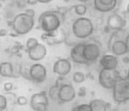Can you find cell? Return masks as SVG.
Instances as JSON below:
<instances>
[{
    "instance_id": "cell-5",
    "label": "cell",
    "mask_w": 129,
    "mask_h": 111,
    "mask_svg": "<svg viewBox=\"0 0 129 111\" xmlns=\"http://www.w3.org/2000/svg\"><path fill=\"white\" fill-rule=\"evenodd\" d=\"M120 77V74L117 69L115 70L101 69L99 74V83L103 88L112 90Z\"/></svg>"
},
{
    "instance_id": "cell-11",
    "label": "cell",
    "mask_w": 129,
    "mask_h": 111,
    "mask_svg": "<svg viewBox=\"0 0 129 111\" xmlns=\"http://www.w3.org/2000/svg\"><path fill=\"white\" fill-rule=\"evenodd\" d=\"M71 68V63L68 59H59L54 63L53 72L61 77H64L70 74Z\"/></svg>"
},
{
    "instance_id": "cell-34",
    "label": "cell",
    "mask_w": 129,
    "mask_h": 111,
    "mask_svg": "<svg viewBox=\"0 0 129 111\" xmlns=\"http://www.w3.org/2000/svg\"><path fill=\"white\" fill-rule=\"evenodd\" d=\"M80 2H82V3H86V2H88L89 0H79Z\"/></svg>"
},
{
    "instance_id": "cell-14",
    "label": "cell",
    "mask_w": 129,
    "mask_h": 111,
    "mask_svg": "<svg viewBox=\"0 0 129 111\" xmlns=\"http://www.w3.org/2000/svg\"><path fill=\"white\" fill-rule=\"evenodd\" d=\"M118 0H94L93 6L99 12H109L116 8Z\"/></svg>"
},
{
    "instance_id": "cell-21",
    "label": "cell",
    "mask_w": 129,
    "mask_h": 111,
    "mask_svg": "<svg viewBox=\"0 0 129 111\" xmlns=\"http://www.w3.org/2000/svg\"><path fill=\"white\" fill-rule=\"evenodd\" d=\"M74 11H75V13L77 15L83 16L87 12V6L83 4H79V5H77L74 7Z\"/></svg>"
},
{
    "instance_id": "cell-8",
    "label": "cell",
    "mask_w": 129,
    "mask_h": 111,
    "mask_svg": "<svg viewBox=\"0 0 129 111\" xmlns=\"http://www.w3.org/2000/svg\"><path fill=\"white\" fill-rule=\"evenodd\" d=\"M47 68L42 64L36 63L29 69V79L35 83H42L47 79Z\"/></svg>"
},
{
    "instance_id": "cell-32",
    "label": "cell",
    "mask_w": 129,
    "mask_h": 111,
    "mask_svg": "<svg viewBox=\"0 0 129 111\" xmlns=\"http://www.w3.org/2000/svg\"><path fill=\"white\" fill-rule=\"evenodd\" d=\"M125 41H126V45H127V46H128V48H129V33L126 34V38H125Z\"/></svg>"
},
{
    "instance_id": "cell-17",
    "label": "cell",
    "mask_w": 129,
    "mask_h": 111,
    "mask_svg": "<svg viewBox=\"0 0 129 111\" xmlns=\"http://www.w3.org/2000/svg\"><path fill=\"white\" fill-rule=\"evenodd\" d=\"M109 49L112 53L115 56H123L129 52V48L126 45L125 39H119L112 42L109 45Z\"/></svg>"
},
{
    "instance_id": "cell-9",
    "label": "cell",
    "mask_w": 129,
    "mask_h": 111,
    "mask_svg": "<svg viewBox=\"0 0 129 111\" xmlns=\"http://www.w3.org/2000/svg\"><path fill=\"white\" fill-rule=\"evenodd\" d=\"M77 92L71 84L62 83L60 86L59 90V101L61 103H67L72 101L76 98Z\"/></svg>"
},
{
    "instance_id": "cell-31",
    "label": "cell",
    "mask_w": 129,
    "mask_h": 111,
    "mask_svg": "<svg viewBox=\"0 0 129 111\" xmlns=\"http://www.w3.org/2000/svg\"><path fill=\"white\" fill-rule=\"evenodd\" d=\"M38 3H41V4H48L49 2L53 1V0H37Z\"/></svg>"
},
{
    "instance_id": "cell-29",
    "label": "cell",
    "mask_w": 129,
    "mask_h": 111,
    "mask_svg": "<svg viewBox=\"0 0 129 111\" xmlns=\"http://www.w3.org/2000/svg\"><path fill=\"white\" fill-rule=\"evenodd\" d=\"M26 3L28 4V5H36V4L38 3V1H37V0H27Z\"/></svg>"
},
{
    "instance_id": "cell-15",
    "label": "cell",
    "mask_w": 129,
    "mask_h": 111,
    "mask_svg": "<svg viewBox=\"0 0 129 111\" xmlns=\"http://www.w3.org/2000/svg\"><path fill=\"white\" fill-rule=\"evenodd\" d=\"M119 61L117 56L113 54H104L99 59V65L102 69L106 70H115L118 67Z\"/></svg>"
},
{
    "instance_id": "cell-22",
    "label": "cell",
    "mask_w": 129,
    "mask_h": 111,
    "mask_svg": "<svg viewBox=\"0 0 129 111\" xmlns=\"http://www.w3.org/2000/svg\"><path fill=\"white\" fill-rule=\"evenodd\" d=\"M72 79H73L74 82L79 84V83H83V81H85V75H84L83 73L80 72V71H77V72L74 73Z\"/></svg>"
},
{
    "instance_id": "cell-12",
    "label": "cell",
    "mask_w": 129,
    "mask_h": 111,
    "mask_svg": "<svg viewBox=\"0 0 129 111\" xmlns=\"http://www.w3.org/2000/svg\"><path fill=\"white\" fill-rule=\"evenodd\" d=\"M85 43H77L74 45L70 50V59L72 61L77 64L87 65L89 64L88 61L85 60L83 56V48Z\"/></svg>"
},
{
    "instance_id": "cell-19",
    "label": "cell",
    "mask_w": 129,
    "mask_h": 111,
    "mask_svg": "<svg viewBox=\"0 0 129 111\" xmlns=\"http://www.w3.org/2000/svg\"><path fill=\"white\" fill-rule=\"evenodd\" d=\"M0 75L3 77L13 76V67L10 62H2L0 64Z\"/></svg>"
},
{
    "instance_id": "cell-30",
    "label": "cell",
    "mask_w": 129,
    "mask_h": 111,
    "mask_svg": "<svg viewBox=\"0 0 129 111\" xmlns=\"http://www.w3.org/2000/svg\"><path fill=\"white\" fill-rule=\"evenodd\" d=\"M7 34V31L5 30V29H1L0 30V36L1 37H3V36H5Z\"/></svg>"
},
{
    "instance_id": "cell-7",
    "label": "cell",
    "mask_w": 129,
    "mask_h": 111,
    "mask_svg": "<svg viewBox=\"0 0 129 111\" xmlns=\"http://www.w3.org/2000/svg\"><path fill=\"white\" fill-rule=\"evenodd\" d=\"M101 49L99 44L95 42L85 43L84 48H83V56L88 63L96 62L100 58Z\"/></svg>"
},
{
    "instance_id": "cell-37",
    "label": "cell",
    "mask_w": 129,
    "mask_h": 111,
    "mask_svg": "<svg viewBox=\"0 0 129 111\" xmlns=\"http://www.w3.org/2000/svg\"><path fill=\"white\" fill-rule=\"evenodd\" d=\"M49 111H52V110H49Z\"/></svg>"
},
{
    "instance_id": "cell-35",
    "label": "cell",
    "mask_w": 129,
    "mask_h": 111,
    "mask_svg": "<svg viewBox=\"0 0 129 111\" xmlns=\"http://www.w3.org/2000/svg\"><path fill=\"white\" fill-rule=\"evenodd\" d=\"M125 77L126 78V79H128L129 80V71H128V73H127V74H126V76H125Z\"/></svg>"
},
{
    "instance_id": "cell-6",
    "label": "cell",
    "mask_w": 129,
    "mask_h": 111,
    "mask_svg": "<svg viewBox=\"0 0 129 111\" xmlns=\"http://www.w3.org/2000/svg\"><path fill=\"white\" fill-rule=\"evenodd\" d=\"M48 97L46 92L34 94L31 96L30 105L34 111H48Z\"/></svg>"
},
{
    "instance_id": "cell-3",
    "label": "cell",
    "mask_w": 129,
    "mask_h": 111,
    "mask_svg": "<svg viewBox=\"0 0 129 111\" xmlns=\"http://www.w3.org/2000/svg\"><path fill=\"white\" fill-rule=\"evenodd\" d=\"M12 30L18 35H24L26 34L34 28V18L28 16L26 13H19L12 20Z\"/></svg>"
},
{
    "instance_id": "cell-13",
    "label": "cell",
    "mask_w": 129,
    "mask_h": 111,
    "mask_svg": "<svg viewBox=\"0 0 129 111\" xmlns=\"http://www.w3.org/2000/svg\"><path fill=\"white\" fill-rule=\"evenodd\" d=\"M42 39H44L49 45L61 44L66 40V34L62 29H59L51 33H44L42 35Z\"/></svg>"
},
{
    "instance_id": "cell-27",
    "label": "cell",
    "mask_w": 129,
    "mask_h": 111,
    "mask_svg": "<svg viewBox=\"0 0 129 111\" xmlns=\"http://www.w3.org/2000/svg\"><path fill=\"white\" fill-rule=\"evenodd\" d=\"M25 13H26L27 15L32 18H34V15H35V12H34V11L33 10V9H26V10L25 11Z\"/></svg>"
},
{
    "instance_id": "cell-33",
    "label": "cell",
    "mask_w": 129,
    "mask_h": 111,
    "mask_svg": "<svg viewBox=\"0 0 129 111\" xmlns=\"http://www.w3.org/2000/svg\"><path fill=\"white\" fill-rule=\"evenodd\" d=\"M126 12H127V13L129 14V4L127 5H126Z\"/></svg>"
},
{
    "instance_id": "cell-36",
    "label": "cell",
    "mask_w": 129,
    "mask_h": 111,
    "mask_svg": "<svg viewBox=\"0 0 129 111\" xmlns=\"http://www.w3.org/2000/svg\"><path fill=\"white\" fill-rule=\"evenodd\" d=\"M3 111H8V109H7V108H6V109H5V110H3Z\"/></svg>"
},
{
    "instance_id": "cell-23",
    "label": "cell",
    "mask_w": 129,
    "mask_h": 111,
    "mask_svg": "<svg viewBox=\"0 0 129 111\" xmlns=\"http://www.w3.org/2000/svg\"><path fill=\"white\" fill-rule=\"evenodd\" d=\"M71 111H91V108L89 103H83L74 107Z\"/></svg>"
},
{
    "instance_id": "cell-18",
    "label": "cell",
    "mask_w": 129,
    "mask_h": 111,
    "mask_svg": "<svg viewBox=\"0 0 129 111\" xmlns=\"http://www.w3.org/2000/svg\"><path fill=\"white\" fill-rule=\"evenodd\" d=\"M91 111H112L110 104L100 99H93L89 102Z\"/></svg>"
},
{
    "instance_id": "cell-10",
    "label": "cell",
    "mask_w": 129,
    "mask_h": 111,
    "mask_svg": "<svg viewBox=\"0 0 129 111\" xmlns=\"http://www.w3.org/2000/svg\"><path fill=\"white\" fill-rule=\"evenodd\" d=\"M126 25V21L121 15L118 13H112L108 16L106 20V26L114 32L123 30Z\"/></svg>"
},
{
    "instance_id": "cell-1",
    "label": "cell",
    "mask_w": 129,
    "mask_h": 111,
    "mask_svg": "<svg viewBox=\"0 0 129 111\" xmlns=\"http://www.w3.org/2000/svg\"><path fill=\"white\" fill-rule=\"evenodd\" d=\"M63 14L58 11H49L41 14L38 22L45 33H51L59 30L63 22Z\"/></svg>"
},
{
    "instance_id": "cell-26",
    "label": "cell",
    "mask_w": 129,
    "mask_h": 111,
    "mask_svg": "<svg viewBox=\"0 0 129 111\" xmlns=\"http://www.w3.org/2000/svg\"><path fill=\"white\" fill-rule=\"evenodd\" d=\"M13 88V84L12 82H5L4 84V89H5L6 92H10V91L12 90Z\"/></svg>"
},
{
    "instance_id": "cell-16",
    "label": "cell",
    "mask_w": 129,
    "mask_h": 111,
    "mask_svg": "<svg viewBox=\"0 0 129 111\" xmlns=\"http://www.w3.org/2000/svg\"><path fill=\"white\" fill-rule=\"evenodd\" d=\"M28 57L34 61H40L43 60L47 55V48L43 44H38L36 46L27 50Z\"/></svg>"
},
{
    "instance_id": "cell-4",
    "label": "cell",
    "mask_w": 129,
    "mask_h": 111,
    "mask_svg": "<svg viewBox=\"0 0 129 111\" xmlns=\"http://www.w3.org/2000/svg\"><path fill=\"white\" fill-rule=\"evenodd\" d=\"M112 99L117 104H124L129 101V80L121 76L112 89Z\"/></svg>"
},
{
    "instance_id": "cell-2",
    "label": "cell",
    "mask_w": 129,
    "mask_h": 111,
    "mask_svg": "<svg viewBox=\"0 0 129 111\" xmlns=\"http://www.w3.org/2000/svg\"><path fill=\"white\" fill-rule=\"evenodd\" d=\"M72 33L79 39H84L92 35L94 32V25L90 19L80 17L72 24Z\"/></svg>"
},
{
    "instance_id": "cell-25",
    "label": "cell",
    "mask_w": 129,
    "mask_h": 111,
    "mask_svg": "<svg viewBox=\"0 0 129 111\" xmlns=\"http://www.w3.org/2000/svg\"><path fill=\"white\" fill-rule=\"evenodd\" d=\"M16 102L19 106H25L27 104V98L25 96H19V97L16 99Z\"/></svg>"
},
{
    "instance_id": "cell-20",
    "label": "cell",
    "mask_w": 129,
    "mask_h": 111,
    "mask_svg": "<svg viewBox=\"0 0 129 111\" xmlns=\"http://www.w3.org/2000/svg\"><path fill=\"white\" fill-rule=\"evenodd\" d=\"M60 86L61 84L56 83L55 85L52 86L48 90V97L54 101H59V90H60Z\"/></svg>"
},
{
    "instance_id": "cell-28",
    "label": "cell",
    "mask_w": 129,
    "mask_h": 111,
    "mask_svg": "<svg viewBox=\"0 0 129 111\" xmlns=\"http://www.w3.org/2000/svg\"><path fill=\"white\" fill-rule=\"evenodd\" d=\"M78 95L79 96H85L86 95V88H80L78 90Z\"/></svg>"
},
{
    "instance_id": "cell-24",
    "label": "cell",
    "mask_w": 129,
    "mask_h": 111,
    "mask_svg": "<svg viewBox=\"0 0 129 111\" xmlns=\"http://www.w3.org/2000/svg\"><path fill=\"white\" fill-rule=\"evenodd\" d=\"M38 44H39V42H38L37 39H35V38H29V39H27V41H26V48H27V50H29V49L36 46Z\"/></svg>"
}]
</instances>
